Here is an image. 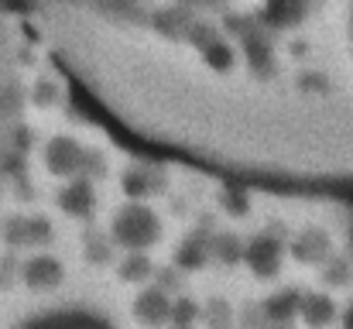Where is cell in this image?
<instances>
[{
  "mask_svg": "<svg viewBox=\"0 0 353 329\" xmlns=\"http://www.w3.org/2000/svg\"><path fill=\"white\" fill-rule=\"evenodd\" d=\"M14 329H117L103 312L90 306H52L24 316Z\"/></svg>",
  "mask_w": 353,
  "mask_h": 329,
  "instance_id": "6da1fadb",
  "label": "cell"
},
{
  "mask_svg": "<svg viewBox=\"0 0 353 329\" xmlns=\"http://www.w3.org/2000/svg\"><path fill=\"white\" fill-rule=\"evenodd\" d=\"M343 45H347V59L353 66V0H347L343 7Z\"/></svg>",
  "mask_w": 353,
  "mask_h": 329,
  "instance_id": "7a4b0ae2",
  "label": "cell"
}]
</instances>
